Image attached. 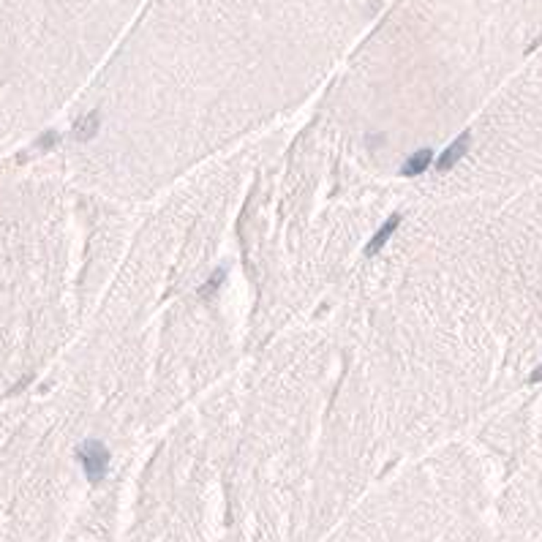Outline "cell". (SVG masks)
Listing matches in <instances>:
<instances>
[{"mask_svg":"<svg viewBox=\"0 0 542 542\" xmlns=\"http://www.w3.org/2000/svg\"><path fill=\"white\" fill-rule=\"evenodd\" d=\"M77 458L90 482H101V479H104V474H106V468H109V450H106L101 442H95V439L84 442V444L77 450Z\"/></svg>","mask_w":542,"mask_h":542,"instance_id":"6da1fadb","label":"cell"},{"mask_svg":"<svg viewBox=\"0 0 542 542\" xmlns=\"http://www.w3.org/2000/svg\"><path fill=\"white\" fill-rule=\"evenodd\" d=\"M468 142H471V134L466 131V134H461V137H458V139H455V142H453V145H450L444 153L439 155L436 166H439L442 172L453 169V166H455V163H458V161H461V158L466 155V150H468Z\"/></svg>","mask_w":542,"mask_h":542,"instance_id":"7a4b0ae2","label":"cell"},{"mask_svg":"<svg viewBox=\"0 0 542 542\" xmlns=\"http://www.w3.org/2000/svg\"><path fill=\"white\" fill-rule=\"evenodd\" d=\"M398 224H400V216H389V218H387V224H385V227H382L379 232L374 234V237H371V242L365 245V253H368V256H374V253H379V251H382V245H385V242H387L389 237H392V232L398 229Z\"/></svg>","mask_w":542,"mask_h":542,"instance_id":"3957f363","label":"cell"},{"mask_svg":"<svg viewBox=\"0 0 542 542\" xmlns=\"http://www.w3.org/2000/svg\"><path fill=\"white\" fill-rule=\"evenodd\" d=\"M431 161H433V153H431L428 148H422V150H417V153L406 161L403 174H406V177H417V174H422V172L431 166Z\"/></svg>","mask_w":542,"mask_h":542,"instance_id":"277c9868","label":"cell"},{"mask_svg":"<svg viewBox=\"0 0 542 542\" xmlns=\"http://www.w3.org/2000/svg\"><path fill=\"white\" fill-rule=\"evenodd\" d=\"M95 131H98V112H90V115L77 126L74 137H77L79 142H90V139L95 137Z\"/></svg>","mask_w":542,"mask_h":542,"instance_id":"5b68a950","label":"cell"},{"mask_svg":"<svg viewBox=\"0 0 542 542\" xmlns=\"http://www.w3.org/2000/svg\"><path fill=\"white\" fill-rule=\"evenodd\" d=\"M537 382H542V365L532 374V385H537Z\"/></svg>","mask_w":542,"mask_h":542,"instance_id":"8992f818","label":"cell"}]
</instances>
